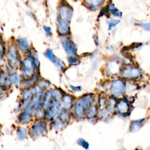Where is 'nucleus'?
Listing matches in <instances>:
<instances>
[{
    "label": "nucleus",
    "mask_w": 150,
    "mask_h": 150,
    "mask_svg": "<svg viewBox=\"0 0 150 150\" xmlns=\"http://www.w3.org/2000/svg\"><path fill=\"white\" fill-rule=\"evenodd\" d=\"M120 20H117V19H114L112 21H111L110 22H108V28L109 29H111V28L115 27L117 24H118L120 23Z\"/></svg>",
    "instance_id": "19"
},
{
    "label": "nucleus",
    "mask_w": 150,
    "mask_h": 150,
    "mask_svg": "<svg viewBox=\"0 0 150 150\" xmlns=\"http://www.w3.org/2000/svg\"><path fill=\"white\" fill-rule=\"evenodd\" d=\"M54 64H56V66H57V67H58L59 68H60V69H62L64 66V64L63 63V62H62V60H59V59H56V60L54 62Z\"/></svg>",
    "instance_id": "22"
},
{
    "label": "nucleus",
    "mask_w": 150,
    "mask_h": 150,
    "mask_svg": "<svg viewBox=\"0 0 150 150\" xmlns=\"http://www.w3.org/2000/svg\"><path fill=\"white\" fill-rule=\"evenodd\" d=\"M34 61H33L30 58L26 59L23 62V64L22 66V71L24 75L26 76H30L33 73V70L35 65Z\"/></svg>",
    "instance_id": "3"
},
{
    "label": "nucleus",
    "mask_w": 150,
    "mask_h": 150,
    "mask_svg": "<svg viewBox=\"0 0 150 150\" xmlns=\"http://www.w3.org/2000/svg\"><path fill=\"white\" fill-rule=\"evenodd\" d=\"M8 57L11 63L13 65H16L19 63V58L16 50L13 47H11L8 53Z\"/></svg>",
    "instance_id": "10"
},
{
    "label": "nucleus",
    "mask_w": 150,
    "mask_h": 150,
    "mask_svg": "<svg viewBox=\"0 0 150 150\" xmlns=\"http://www.w3.org/2000/svg\"><path fill=\"white\" fill-rule=\"evenodd\" d=\"M17 134H18V136L19 138L24 139L26 137L27 132H26V130L25 128H21L18 129V130L17 131Z\"/></svg>",
    "instance_id": "15"
},
{
    "label": "nucleus",
    "mask_w": 150,
    "mask_h": 150,
    "mask_svg": "<svg viewBox=\"0 0 150 150\" xmlns=\"http://www.w3.org/2000/svg\"><path fill=\"white\" fill-rule=\"evenodd\" d=\"M117 109L118 111L121 114H126L128 112L129 109V105L128 103L124 100L120 101L117 105Z\"/></svg>",
    "instance_id": "9"
},
{
    "label": "nucleus",
    "mask_w": 150,
    "mask_h": 150,
    "mask_svg": "<svg viewBox=\"0 0 150 150\" xmlns=\"http://www.w3.org/2000/svg\"><path fill=\"white\" fill-rule=\"evenodd\" d=\"M45 56L48 59H49L50 60H51L52 62H54V60H56V57H54V54H53V53L52 52V50H49L47 51L46 52V53H45Z\"/></svg>",
    "instance_id": "16"
},
{
    "label": "nucleus",
    "mask_w": 150,
    "mask_h": 150,
    "mask_svg": "<svg viewBox=\"0 0 150 150\" xmlns=\"http://www.w3.org/2000/svg\"><path fill=\"white\" fill-rule=\"evenodd\" d=\"M46 131V123L45 121H39L35 124L31 129V135L32 137H38L43 135Z\"/></svg>",
    "instance_id": "5"
},
{
    "label": "nucleus",
    "mask_w": 150,
    "mask_h": 150,
    "mask_svg": "<svg viewBox=\"0 0 150 150\" xmlns=\"http://www.w3.org/2000/svg\"><path fill=\"white\" fill-rule=\"evenodd\" d=\"M58 13L60 19L69 21L73 15V10L69 6L66 4H63L59 7Z\"/></svg>",
    "instance_id": "2"
},
{
    "label": "nucleus",
    "mask_w": 150,
    "mask_h": 150,
    "mask_svg": "<svg viewBox=\"0 0 150 150\" xmlns=\"http://www.w3.org/2000/svg\"><path fill=\"white\" fill-rule=\"evenodd\" d=\"M69 62L71 64H77L79 63V60L76 57H70L69 59Z\"/></svg>",
    "instance_id": "23"
},
{
    "label": "nucleus",
    "mask_w": 150,
    "mask_h": 150,
    "mask_svg": "<svg viewBox=\"0 0 150 150\" xmlns=\"http://www.w3.org/2000/svg\"><path fill=\"white\" fill-rule=\"evenodd\" d=\"M62 43L63 47L68 54L73 55L76 53L75 46L69 39H65Z\"/></svg>",
    "instance_id": "6"
},
{
    "label": "nucleus",
    "mask_w": 150,
    "mask_h": 150,
    "mask_svg": "<svg viewBox=\"0 0 150 150\" xmlns=\"http://www.w3.org/2000/svg\"><path fill=\"white\" fill-rule=\"evenodd\" d=\"M125 86L124 81L120 79L115 80L112 84L111 88V93L112 94L118 96L124 92Z\"/></svg>",
    "instance_id": "1"
},
{
    "label": "nucleus",
    "mask_w": 150,
    "mask_h": 150,
    "mask_svg": "<svg viewBox=\"0 0 150 150\" xmlns=\"http://www.w3.org/2000/svg\"><path fill=\"white\" fill-rule=\"evenodd\" d=\"M44 30L46 32V33L47 35H49L51 34V29L48 26H44Z\"/></svg>",
    "instance_id": "24"
},
{
    "label": "nucleus",
    "mask_w": 150,
    "mask_h": 150,
    "mask_svg": "<svg viewBox=\"0 0 150 150\" xmlns=\"http://www.w3.org/2000/svg\"><path fill=\"white\" fill-rule=\"evenodd\" d=\"M109 8H110V11L111 12V13L115 17H121L122 15V12L120 9H118L113 3L111 2L108 4Z\"/></svg>",
    "instance_id": "12"
},
{
    "label": "nucleus",
    "mask_w": 150,
    "mask_h": 150,
    "mask_svg": "<svg viewBox=\"0 0 150 150\" xmlns=\"http://www.w3.org/2000/svg\"><path fill=\"white\" fill-rule=\"evenodd\" d=\"M30 119L29 114L25 112V113L22 114L20 116V121L22 122H26L27 121H29Z\"/></svg>",
    "instance_id": "18"
},
{
    "label": "nucleus",
    "mask_w": 150,
    "mask_h": 150,
    "mask_svg": "<svg viewBox=\"0 0 150 150\" xmlns=\"http://www.w3.org/2000/svg\"><path fill=\"white\" fill-rule=\"evenodd\" d=\"M57 29L60 33L65 34L69 30V21L59 19L58 21Z\"/></svg>",
    "instance_id": "8"
},
{
    "label": "nucleus",
    "mask_w": 150,
    "mask_h": 150,
    "mask_svg": "<svg viewBox=\"0 0 150 150\" xmlns=\"http://www.w3.org/2000/svg\"><path fill=\"white\" fill-rule=\"evenodd\" d=\"M122 76L128 79H137L141 76V72L138 68L129 67L122 73Z\"/></svg>",
    "instance_id": "4"
},
{
    "label": "nucleus",
    "mask_w": 150,
    "mask_h": 150,
    "mask_svg": "<svg viewBox=\"0 0 150 150\" xmlns=\"http://www.w3.org/2000/svg\"><path fill=\"white\" fill-rule=\"evenodd\" d=\"M77 142H78V144H79L80 145L82 146L83 148H86V149H87V148H88V146H89L88 144L84 139H79L78 141H77Z\"/></svg>",
    "instance_id": "21"
},
{
    "label": "nucleus",
    "mask_w": 150,
    "mask_h": 150,
    "mask_svg": "<svg viewBox=\"0 0 150 150\" xmlns=\"http://www.w3.org/2000/svg\"><path fill=\"white\" fill-rule=\"evenodd\" d=\"M9 81L14 84H17L19 81V77L17 74L11 75L9 77Z\"/></svg>",
    "instance_id": "17"
},
{
    "label": "nucleus",
    "mask_w": 150,
    "mask_h": 150,
    "mask_svg": "<svg viewBox=\"0 0 150 150\" xmlns=\"http://www.w3.org/2000/svg\"><path fill=\"white\" fill-rule=\"evenodd\" d=\"M139 26L144 30L146 31H150V22L149 23H141L139 24Z\"/></svg>",
    "instance_id": "20"
},
{
    "label": "nucleus",
    "mask_w": 150,
    "mask_h": 150,
    "mask_svg": "<svg viewBox=\"0 0 150 150\" xmlns=\"http://www.w3.org/2000/svg\"><path fill=\"white\" fill-rule=\"evenodd\" d=\"M72 100L70 96H65L62 100V104L64 108H69L71 106Z\"/></svg>",
    "instance_id": "14"
},
{
    "label": "nucleus",
    "mask_w": 150,
    "mask_h": 150,
    "mask_svg": "<svg viewBox=\"0 0 150 150\" xmlns=\"http://www.w3.org/2000/svg\"><path fill=\"white\" fill-rule=\"evenodd\" d=\"M105 0H84L85 5L92 10L97 9L101 6Z\"/></svg>",
    "instance_id": "7"
},
{
    "label": "nucleus",
    "mask_w": 150,
    "mask_h": 150,
    "mask_svg": "<svg viewBox=\"0 0 150 150\" xmlns=\"http://www.w3.org/2000/svg\"><path fill=\"white\" fill-rule=\"evenodd\" d=\"M18 46L19 48L25 51L29 49V45L28 41L25 39H20L18 40Z\"/></svg>",
    "instance_id": "13"
},
{
    "label": "nucleus",
    "mask_w": 150,
    "mask_h": 150,
    "mask_svg": "<svg viewBox=\"0 0 150 150\" xmlns=\"http://www.w3.org/2000/svg\"><path fill=\"white\" fill-rule=\"evenodd\" d=\"M143 122H144L143 119L133 121L131 124V128H130L131 131L133 132L138 131L141 128Z\"/></svg>",
    "instance_id": "11"
}]
</instances>
